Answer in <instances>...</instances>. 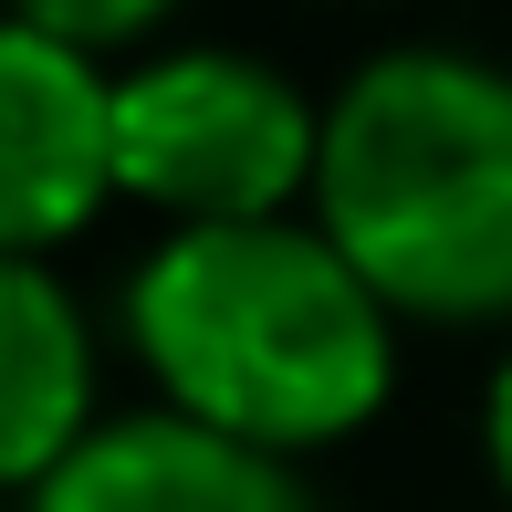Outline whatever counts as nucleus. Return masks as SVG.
<instances>
[{"label":"nucleus","mask_w":512,"mask_h":512,"mask_svg":"<svg viewBox=\"0 0 512 512\" xmlns=\"http://www.w3.org/2000/svg\"><path fill=\"white\" fill-rule=\"evenodd\" d=\"M115 199V74L74 42L0 32V220L11 262H53Z\"/></svg>","instance_id":"obj_4"},{"label":"nucleus","mask_w":512,"mask_h":512,"mask_svg":"<svg viewBox=\"0 0 512 512\" xmlns=\"http://www.w3.org/2000/svg\"><path fill=\"white\" fill-rule=\"evenodd\" d=\"M481 450H492V481L512 492V356H502V377H492V398H481Z\"/></svg>","instance_id":"obj_8"},{"label":"nucleus","mask_w":512,"mask_h":512,"mask_svg":"<svg viewBox=\"0 0 512 512\" xmlns=\"http://www.w3.org/2000/svg\"><path fill=\"white\" fill-rule=\"evenodd\" d=\"M178 0H11V32L74 42V53H115V42H147Z\"/></svg>","instance_id":"obj_7"},{"label":"nucleus","mask_w":512,"mask_h":512,"mask_svg":"<svg viewBox=\"0 0 512 512\" xmlns=\"http://www.w3.org/2000/svg\"><path fill=\"white\" fill-rule=\"evenodd\" d=\"M324 168V105H304L251 53H157L115 74V199L168 209L178 230L293 220Z\"/></svg>","instance_id":"obj_3"},{"label":"nucleus","mask_w":512,"mask_h":512,"mask_svg":"<svg viewBox=\"0 0 512 512\" xmlns=\"http://www.w3.org/2000/svg\"><path fill=\"white\" fill-rule=\"evenodd\" d=\"M126 335L178 418L283 460L356 439L398 387V314L314 220L168 230L126 283Z\"/></svg>","instance_id":"obj_1"},{"label":"nucleus","mask_w":512,"mask_h":512,"mask_svg":"<svg viewBox=\"0 0 512 512\" xmlns=\"http://www.w3.org/2000/svg\"><path fill=\"white\" fill-rule=\"evenodd\" d=\"M95 429L105 418H95V335H84V304L63 293L53 262H11L0 272V471L32 492Z\"/></svg>","instance_id":"obj_6"},{"label":"nucleus","mask_w":512,"mask_h":512,"mask_svg":"<svg viewBox=\"0 0 512 512\" xmlns=\"http://www.w3.org/2000/svg\"><path fill=\"white\" fill-rule=\"evenodd\" d=\"M314 230L387 314H512V74L471 53H377L324 105Z\"/></svg>","instance_id":"obj_2"},{"label":"nucleus","mask_w":512,"mask_h":512,"mask_svg":"<svg viewBox=\"0 0 512 512\" xmlns=\"http://www.w3.org/2000/svg\"><path fill=\"white\" fill-rule=\"evenodd\" d=\"M21 512H324L283 450H251L178 408L105 418L63 471H42Z\"/></svg>","instance_id":"obj_5"}]
</instances>
